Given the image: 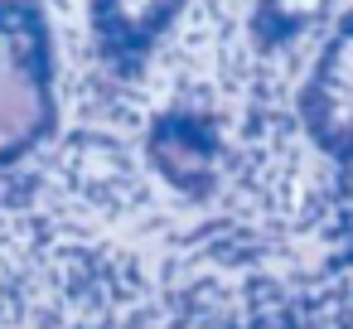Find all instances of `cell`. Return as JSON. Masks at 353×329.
I'll list each match as a JSON object with an SVG mask.
<instances>
[{"mask_svg": "<svg viewBox=\"0 0 353 329\" xmlns=\"http://www.w3.org/2000/svg\"><path fill=\"white\" fill-rule=\"evenodd\" d=\"M59 121L54 34L39 0H0V170L30 160Z\"/></svg>", "mask_w": 353, "mask_h": 329, "instance_id": "obj_1", "label": "cell"}, {"mask_svg": "<svg viewBox=\"0 0 353 329\" xmlns=\"http://www.w3.org/2000/svg\"><path fill=\"white\" fill-rule=\"evenodd\" d=\"M184 0H92V34L112 63H141L179 20Z\"/></svg>", "mask_w": 353, "mask_h": 329, "instance_id": "obj_3", "label": "cell"}, {"mask_svg": "<svg viewBox=\"0 0 353 329\" xmlns=\"http://www.w3.org/2000/svg\"><path fill=\"white\" fill-rule=\"evenodd\" d=\"M329 6H334V0H261L256 20H261V30H266L271 39L290 44V39H300L305 30L324 25V20H329Z\"/></svg>", "mask_w": 353, "mask_h": 329, "instance_id": "obj_4", "label": "cell"}, {"mask_svg": "<svg viewBox=\"0 0 353 329\" xmlns=\"http://www.w3.org/2000/svg\"><path fill=\"white\" fill-rule=\"evenodd\" d=\"M295 117L319 155L353 165V6L329 20L295 92Z\"/></svg>", "mask_w": 353, "mask_h": 329, "instance_id": "obj_2", "label": "cell"}]
</instances>
